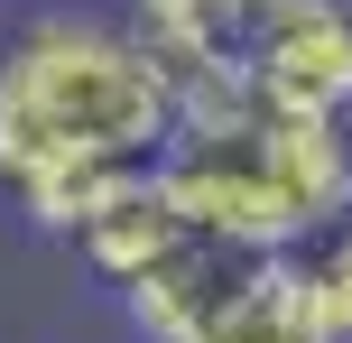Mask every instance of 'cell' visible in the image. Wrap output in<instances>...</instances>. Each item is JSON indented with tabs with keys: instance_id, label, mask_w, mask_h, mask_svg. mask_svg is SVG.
<instances>
[{
	"instance_id": "2",
	"label": "cell",
	"mask_w": 352,
	"mask_h": 343,
	"mask_svg": "<svg viewBox=\"0 0 352 343\" xmlns=\"http://www.w3.org/2000/svg\"><path fill=\"white\" fill-rule=\"evenodd\" d=\"M158 195L176 204L186 232L223 241V251H297L306 241V223H297V204H287V186L269 177L250 121L241 130H167Z\"/></svg>"
},
{
	"instance_id": "3",
	"label": "cell",
	"mask_w": 352,
	"mask_h": 343,
	"mask_svg": "<svg viewBox=\"0 0 352 343\" xmlns=\"http://www.w3.org/2000/svg\"><path fill=\"white\" fill-rule=\"evenodd\" d=\"M260 102L287 111H352V10L343 0H287L269 37L250 47Z\"/></svg>"
},
{
	"instance_id": "4",
	"label": "cell",
	"mask_w": 352,
	"mask_h": 343,
	"mask_svg": "<svg viewBox=\"0 0 352 343\" xmlns=\"http://www.w3.org/2000/svg\"><path fill=\"white\" fill-rule=\"evenodd\" d=\"M195 343H334L297 251H241Z\"/></svg>"
},
{
	"instance_id": "6",
	"label": "cell",
	"mask_w": 352,
	"mask_h": 343,
	"mask_svg": "<svg viewBox=\"0 0 352 343\" xmlns=\"http://www.w3.org/2000/svg\"><path fill=\"white\" fill-rule=\"evenodd\" d=\"M176 241H186V223H176V204L158 195V158L140 167V177H121L102 204L84 214V232H74V260H84L102 288H130V278L148 269V260H167Z\"/></svg>"
},
{
	"instance_id": "1",
	"label": "cell",
	"mask_w": 352,
	"mask_h": 343,
	"mask_svg": "<svg viewBox=\"0 0 352 343\" xmlns=\"http://www.w3.org/2000/svg\"><path fill=\"white\" fill-rule=\"evenodd\" d=\"M176 93L130 19L37 10L0 47V186L74 158H158Z\"/></svg>"
},
{
	"instance_id": "8",
	"label": "cell",
	"mask_w": 352,
	"mask_h": 343,
	"mask_svg": "<svg viewBox=\"0 0 352 343\" xmlns=\"http://www.w3.org/2000/svg\"><path fill=\"white\" fill-rule=\"evenodd\" d=\"M130 10H158V0H130Z\"/></svg>"
},
{
	"instance_id": "7",
	"label": "cell",
	"mask_w": 352,
	"mask_h": 343,
	"mask_svg": "<svg viewBox=\"0 0 352 343\" xmlns=\"http://www.w3.org/2000/svg\"><path fill=\"white\" fill-rule=\"evenodd\" d=\"M297 260H306V288H316V307H324V325H334V343H352V214L324 223V232H306Z\"/></svg>"
},
{
	"instance_id": "5",
	"label": "cell",
	"mask_w": 352,
	"mask_h": 343,
	"mask_svg": "<svg viewBox=\"0 0 352 343\" xmlns=\"http://www.w3.org/2000/svg\"><path fill=\"white\" fill-rule=\"evenodd\" d=\"M232 260H241V251L186 232L167 260H148L130 288H111V297H121V316H130V334H140V343H195V334H204V316H213V297H223V278H232Z\"/></svg>"
}]
</instances>
